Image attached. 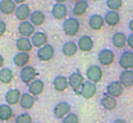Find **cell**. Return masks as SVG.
Listing matches in <instances>:
<instances>
[{"mask_svg":"<svg viewBox=\"0 0 133 123\" xmlns=\"http://www.w3.org/2000/svg\"><path fill=\"white\" fill-rule=\"evenodd\" d=\"M80 30V23L75 17L66 18L65 21L63 23V31L66 36L68 37H73Z\"/></svg>","mask_w":133,"mask_h":123,"instance_id":"cell-1","label":"cell"},{"mask_svg":"<svg viewBox=\"0 0 133 123\" xmlns=\"http://www.w3.org/2000/svg\"><path fill=\"white\" fill-rule=\"evenodd\" d=\"M84 83H85L84 76L81 75L79 71L72 72L70 75V77H68V84H70L71 89H72L75 93H79V95H80V90H81V88H83Z\"/></svg>","mask_w":133,"mask_h":123,"instance_id":"cell-2","label":"cell"},{"mask_svg":"<svg viewBox=\"0 0 133 123\" xmlns=\"http://www.w3.org/2000/svg\"><path fill=\"white\" fill-rule=\"evenodd\" d=\"M103 76H104L103 69L99 65H91V66H88L87 70H86V77H87V79L94 84L101 82Z\"/></svg>","mask_w":133,"mask_h":123,"instance_id":"cell-3","label":"cell"},{"mask_svg":"<svg viewBox=\"0 0 133 123\" xmlns=\"http://www.w3.org/2000/svg\"><path fill=\"white\" fill-rule=\"evenodd\" d=\"M54 55H55V50L53 48V45H51V44H46L43 48L38 49L37 52V57L40 62H50L51 59H53Z\"/></svg>","mask_w":133,"mask_h":123,"instance_id":"cell-4","label":"cell"},{"mask_svg":"<svg viewBox=\"0 0 133 123\" xmlns=\"http://www.w3.org/2000/svg\"><path fill=\"white\" fill-rule=\"evenodd\" d=\"M37 76H38V71L31 65L25 66V68H23L21 71H20L21 82L25 83V84H27V85L32 83L34 79H37Z\"/></svg>","mask_w":133,"mask_h":123,"instance_id":"cell-5","label":"cell"},{"mask_svg":"<svg viewBox=\"0 0 133 123\" xmlns=\"http://www.w3.org/2000/svg\"><path fill=\"white\" fill-rule=\"evenodd\" d=\"M119 66L123 70H132L133 69V51L126 50L119 57Z\"/></svg>","mask_w":133,"mask_h":123,"instance_id":"cell-6","label":"cell"},{"mask_svg":"<svg viewBox=\"0 0 133 123\" xmlns=\"http://www.w3.org/2000/svg\"><path fill=\"white\" fill-rule=\"evenodd\" d=\"M114 59H116V55L110 49H104L98 55V60H99V63H100V65H103V66L112 65Z\"/></svg>","mask_w":133,"mask_h":123,"instance_id":"cell-7","label":"cell"},{"mask_svg":"<svg viewBox=\"0 0 133 123\" xmlns=\"http://www.w3.org/2000/svg\"><path fill=\"white\" fill-rule=\"evenodd\" d=\"M70 113H71V106L67 102H59L53 108V115L55 116V118H58V120L65 118Z\"/></svg>","mask_w":133,"mask_h":123,"instance_id":"cell-8","label":"cell"},{"mask_svg":"<svg viewBox=\"0 0 133 123\" xmlns=\"http://www.w3.org/2000/svg\"><path fill=\"white\" fill-rule=\"evenodd\" d=\"M124 92V86L121 85V83L119 80H113L106 86V93L114 98H118L123 95Z\"/></svg>","mask_w":133,"mask_h":123,"instance_id":"cell-9","label":"cell"},{"mask_svg":"<svg viewBox=\"0 0 133 123\" xmlns=\"http://www.w3.org/2000/svg\"><path fill=\"white\" fill-rule=\"evenodd\" d=\"M18 32L24 38H32V36L35 33V26L28 20L27 21H23V23L19 24Z\"/></svg>","mask_w":133,"mask_h":123,"instance_id":"cell-10","label":"cell"},{"mask_svg":"<svg viewBox=\"0 0 133 123\" xmlns=\"http://www.w3.org/2000/svg\"><path fill=\"white\" fill-rule=\"evenodd\" d=\"M97 93V85L90 80H85L83 88L80 90V96L84 97L85 99H90Z\"/></svg>","mask_w":133,"mask_h":123,"instance_id":"cell-11","label":"cell"},{"mask_svg":"<svg viewBox=\"0 0 133 123\" xmlns=\"http://www.w3.org/2000/svg\"><path fill=\"white\" fill-rule=\"evenodd\" d=\"M21 95H23V93L20 92V90H18V89H10V90L5 93L6 104H8V106H17V104L20 102Z\"/></svg>","mask_w":133,"mask_h":123,"instance_id":"cell-12","label":"cell"},{"mask_svg":"<svg viewBox=\"0 0 133 123\" xmlns=\"http://www.w3.org/2000/svg\"><path fill=\"white\" fill-rule=\"evenodd\" d=\"M78 44V48L80 51L83 52H90V51L93 50V46H94V42L93 39L90 37V36H81L80 38L77 42Z\"/></svg>","mask_w":133,"mask_h":123,"instance_id":"cell-13","label":"cell"},{"mask_svg":"<svg viewBox=\"0 0 133 123\" xmlns=\"http://www.w3.org/2000/svg\"><path fill=\"white\" fill-rule=\"evenodd\" d=\"M14 14L15 18L23 23V21H27L28 18H31L32 12H31V8L27 4H23V5H19L17 7V11H15Z\"/></svg>","mask_w":133,"mask_h":123,"instance_id":"cell-14","label":"cell"},{"mask_svg":"<svg viewBox=\"0 0 133 123\" xmlns=\"http://www.w3.org/2000/svg\"><path fill=\"white\" fill-rule=\"evenodd\" d=\"M31 60V56L30 53L27 52H18L14 55V57H13V63H14L15 66H18V68H25V66L28 65V63H30Z\"/></svg>","mask_w":133,"mask_h":123,"instance_id":"cell-15","label":"cell"},{"mask_svg":"<svg viewBox=\"0 0 133 123\" xmlns=\"http://www.w3.org/2000/svg\"><path fill=\"white\" fill-rule=\"evenodd\" d=\"M45 90V83L41 79H34L31 84H28V92L32 96H39Z\"/></svg>","mask_w":133,"mask_h":123,"instance_id":"cell-16","label":"cell"},{"mask_svg":"<svg viewBox=\"0 0 133 123\" xmlns=\"http://www.w3.org/2000/svg\"><path fill=\"white\" fill-rule=\"evenodd\" d=\"M104 24H105V20H104L103 15L100 14H92L88 19V26L93 31L101 30L104 27Z\"/></svg>","mask_w":133,"mask_h":123,"instance_id":"cell-17","label":"cell"},{"mask_svg":"<svg viewBox=\"0 0 133 123\" xmlns=\"http://www.w3.org/2000/svg\"><path fill=\"white\" fill-rule=\"evenodd\" d=\"M17 4L13 0H1L0 1V12L3 14L11 15L17 11Z\"/></svg>","mask_w":133,"mask_h":123,"instance_id":"cell-18","label":"cell"},{"mask_svg":"<svg viewBox=\"0 0 133 123\" xmlns=\"http://www.w3.org/2000/svg\"><path fill=\"white\" fill-rule=\"evenodd\" d=\"M15 48L19 50V52H31L33 49V44L30 38L20 37L19 39L15 40Z\"/></svg>","mask_w":133,"mask_h":123,"instance_id":"cell-19","label":"cell"},{"mask_svg":"<svg viewBox=\"0 0 133 123\" xmlns=\"http://www.w3.org/2000/svg\"><path fill=\"white\" fill-rule=\"evenodd\" d=\"M104 20H105V24H107L111 27H116L119 23H120V15H119L118 12L116 11H110L105 13L104 15Z\"/></svg>","mask_w":133,"mask_h":123,"instance_id":"cell-20","label":"cell"},{"mask_svg":"<svg viewBox=\"0 0 133 123\" xmlns=\"http://www.w3.org/2000/svg\"><path fill=\"white\" fill-rule=\"evenodd\" d=\"M112 44L116 49H124L127 45V36L124 32H116L112 37Z\"/></svg>","mask_w":133,"mask_h":123,"instance_id":"cell-21","label":"cell"},{"mask_svg":"<svg viewBox=\"0 0 133 123\" xmlns=\"http://www.w3.org/2000/svg\"><path fill=\"white\" fill-rule=\"evenodd\" d=\"M100 104L105 110H108V111L114 110V109L117 108V106H118V103H117V98L112 97V96L107 95V93H105V95L100 98Z\"/></svg>","mask_w":133,"mask_h":123,"instance_id":"cell-22","label":"cell"},{"mask_svg":"<svg viewBox=\"0 0 133 123\" xmlns=\"http://www.w3.org/2000/svg\"><path fill=\"white\" fill-rule=\"evenodd\" d=\"M52 15L57 20H63L67 17V7L64 4H55L52 7Z\"/></svg>","mask_w":133,"mask_h":123,"instance_id":"cell-23","label":"cell"},{"mask_svg":"<svg viewBox=\"0 0 133 123\" xmlns=\"http://www.w3.org/2000/svg\"><path fill=\"white\" fill-rule=\"evenodd\" d=\"M68 86H70V84H68V78H66L65 76L59 75L53 79V88L58 91V92H64Z\"/></svg>","mask_w":133,"mask_h":123,"instance_id":"cell-24","label":"cell"},{"mask_svg":"<svg viewBox=\"0 0 133 123\" xmlns=\"http://www.w3.org/2000/svg\"><path fill=\"white\" fill-rule=\"evenodd\" d=\"M20 107L25 110H30L34 107L35 104V97L32 96L30 92H25L21 95V98H20V102H19Z\"/></svg>","mask_w":133,"mask_h":123,"instance_id":"cell-25","label":"cell"},{"mask_svg":"<svg viewBox=\"0 0 133 123\" xmlns=\"http://www.w3.org/2000/svg\"><path fill=\"white\" fill-rule=\"evenodd\" d=\"M31 42H32L34 48L40 49V48H43L44 45L47 44V36H46V33L41 32V31L35 32L34 34L32 36V38H31Z\"/></svg>","mask_w":133,"mask_h":123,"instance_id":"cell-26","label":"cell"},{"mask_svg":"<svg viewBox=\"0 0 133 123\" xmlns=\"http://www.w3.org/2000/svg\"><path fill=\"white\" fill-rule=\"evenodd\" d=\"M119 82L124 88L133 86V70H124L119 76Z\"/></svg>","mask_w":133,"mask_h":123,"instance_id":"cell-27","label":"cell"},{"mask_svg":"<svg viewBox=\"0 0 133 123\" xmlns=\"http://www.w3.org/2000/svg\"><path fill=\"white\" fill-rule=\"evenodd\" d=\"M78 50H79L78 44L75 43V42H72V40L66 42L63 45V48H61V51H63V53L66 57H73L75 53L78 52Z\"/></svg>","mask_w":133,"mask_h":123,"instance_id":"cell-28","label":"cell"},{"mask_svg":"<svg viewBox=\"0 0 133 123\" xmlns=\"http://www.w3.org/2000/svg\"><path fill=\"white\" fill-rule=\"evenodd\" d=\"M88 10V3L87 0H80L78 3H75V5L72 8V13L74 17H81L86 13Z\"/></svg>","mask_w":133,"mask_h":123,"instance_id":"cell-29","label":"cell"},{"mask_svg":"<svg viewBox=\"0 0 133 123\" xmlns=\"http://www.w3.org/2000/svg\"><path fill=\"white\" fill-rule=\"evenodd\" d=\"M45 20H46V17L41 11H34V12H32L31 18H30V21L34 26H43L45 24Z\"/></svg>","mask_w":133,"mask_h":123,"instance_id":"cell-30","label":"cell"},{"mask_svg":"<svg viewBox=\"0 0 133 123\" xmlns=\"http://www.w3.org/2000/svg\"><path fill=\"white\" fill-rule=\"evenodd\" d=\"M13 117V109L8 104H1L0 106V121L7 122Z\"/></svg>","mask_w":133,"mask_h":123,"instance_id":"cell-31","label":"cell"},{"mask_svg":"<svg viewBox=\"0 0 133 123\" xmlns=\"http://www.w3.org/2000/svg\"><path fill=\"white\" fill-rule=\"evenodd\" d=\"M13 71L8 68H3L0 70V82L3 84H10L13 80Z\"/></svg>","mask_w":133,"mask_h":123,"instance_id":"cell-32","label":"cell"},{"mask_svg":"<svg viewBox=\"0 0 133 123\" xmlns=\"http://www.w3.org/2000/svg\"><path fill=\"white\" fill-rule=\"evenodd\" d=\"M106 5L110 8V11L118 12L123 6V0H106Z\"/></svg>","mask_w":133,"mask_h":123,"instance_id":"cell-33","label":"cell"},{"mask_svg":"<svg viewBox=\"0 0 133 123\" xmlns=\"http://www.w3.org/2000/svg\"><path fill=\"white\" fill-rule=\"evenodd\" d=\"M15 123H33L32 116L28 113H23L15 117Z\"/></svg>","mask_w":133,"mask_h":123,"instance_id":"cell-34","label":"cell"},{"mask_svg":"<svg viewBox=\"0 0 133 123\" xmlns=\"http://www.w3.org/2000/svg\"><path fill=\"white\" fill-rule=\"evenodd\" d=\"M61 123H79V117L77 114L70 113L65 118H63V122Z\"/></svg>","mask_w":133,"mask_h":123,"instance_id":"cell-35","label":"cell"},{"mask_svg":"<svg viewBox=\"0 0 133 123\" xmlns=\"http://www.w3.org/2000/svg\"><path fill=\"white\" fill-rule=\"evenodd\" d=\"M6 30H7V26H6V23L4 20H0V37H3L6 33Z\"/></svg>","mask_w":133,"mask_h":123,"instance_id":"cell-36","label":"cell"},{"mask_svg":"<svg viewBox=\"0 0 133 123\" xmlns=\"http://www.w3.org/2000/svg\"><path fill=\"white\" fill-rule=\"evenodd\" d=\"M127 45L130 46V49L133 51V33H131L127 37Z\"/></svg>","mask_w":133,"mask_h":123,"instance_id":"cell-37","label":"cell"},{"mask_svg":"<svg viewBox=\"0 0 133 123\" xmlns=\"http://www.w3.org/2000/svg\"><path fill=\"white\" fill-rule=\"evenodd\" d=\"M4 63H5V59H4V57L1 55H0V70L4 68Z\"/></svg>","mask_w":133,"mask_h":123,"instance_id":"cell-38","label":"cell"},{"mask_svg":"<svg viewBox=\"0 0 133 123\" xmlns=\"http://www.w3.org/2000/svg\"><path fill=\"white\" fill-rule=\"evenodd\" d=\"M113 123H127L125 120H123V118H117V120L113 121Z\"/></svg>","mask_w":133,"mask_h":123,"instance_id":"cell-39","label":"cell"},{"mask_svg":"<svg viewBox=\"0 0 133 123\" xmlns=\"http://www.w3.org/2000/svg\"><path fill=\"white\" fill-rule=\"evenodd\" d=\"M128 28H130V31L133 33V19L130 20V23H128Z\"/></svg>","mask_w":133,"mask_h":123,"instance_id":"cell-40","label":"cell"},{"mask_svg":"<svg viewBox=\"0 0 133 123\" xmlns=\"http://www.w3.org/2000/svg\"><path fill=\"white\" fill-rule=\"evenodd\" d=\"M15 4H19V5H23V4H26L27 0H13Z\"/></svg>","mask_w":133,"mask_h":123,"instance_id":"cell-41","label":"cell"},{"mask_svg":"<svg viewBox=\"0 0 133 123\" xmlns=\"http://www.w3.org/2000/svg\"><path fill=\"white\" fill-rule=\"evenodd\" d=\"M67 0H55V4H64V3H66Z\"/></svg>","mask_w":133,"mask_h":123,"instance_id":"cell-42","label":"cell"},{"mask_svg":"<svg viewBox=\"0 0 133 123\" xmlns=\"http://www.w3.org/2000/svg\"><path fill=\"white\" fill-rule=\"evenodd\" d=\"M73 1H75V3H78V1H80V0H73Z\"/></svg>","mask_w":133,"mask_h":123,"instance_id":"cell-43","label":"cell"},{"mask_svg":"<svg viewBox=\"0 0 133 123\" xmlns=\"http://www.w3.org/2000/svg\"><path fill=\"white\" fill-rule=\"evenodd\" d=\"M92 1H97V0H92Z\"/></svg>","mask_w":133,"mask_h":123,"instance_id":"cell-44","label":"cell"},{"mask_svg":"<svg viewBox=\"0 0 133 123\" xmlns=\"http://www.w3.org/2000/svg\"><path fill=\"white\" fill-rule=\"evenodd\" d=\"M35 123H39V122H35Z\"/></svg>","mask_w":133,"mask_h":123,"instance_id":"cell-45","label":"cell"}]
</instances>
